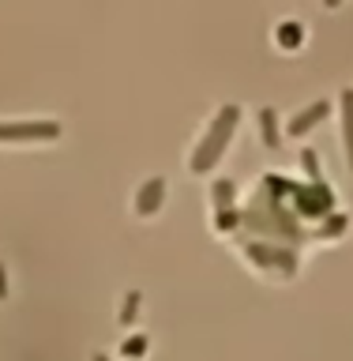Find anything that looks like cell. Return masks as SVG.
<instances>
[{"instance_id":"1","label":"cell","mask_w":353,"mask_h":361,"mask_svg":"<svg viewBox=\"0 0 353 361\" xmlns=\"http://www.w3.org/2000/svg\"><path fill=\"white\" fill-rule=\"evenodd\" d=\"M237 124H241V106L225 102V106H222L218 113H214V121L207 124L203 140L196 143V151H192V158H188V169H192V173L203 177V173H211V169L222 162L225 147H230L233 132H237Z\"/></svg>"},{"instance_id":"2","label":"cell","mask_w":353,"mask_h":361,"mask_svg":"<svg viewBox=\"0 0 353 361\" xmlns=\"http://www.w3.org/2000/svg\"><path fill=\"white\" fill-rule=\"evenodd\" d=\"M61 124L56 121H16V124H0V143H42L56 140Z\"/></svg>"},{"instance_id":"3","label":"cell","mask_w":353,"mask_h":361,"mask_svg":"<svg viewBox=\"0 0 353 361\" xmlns=\"http://www.w3.org/2000/svg\"><path fill=\"white\" fill-rule=\"evenodd\" d=\"M162 203H166V177H147L140 192H135V214L140 219H154L158 211H162Z\"/></svg>"},{"instance_id":"4","label":"cell","mask_w":353,"mask_h":361,"mask_svg":"<svg viewBox=\"0 0 353 361\" xmlns=\"http://www.w3.org/2000/svg\"><path fill=\"white\" fill-rule=\"evenodd\" d=\"M327 117H331V102H323V98H320V102H312L309 109L293 113V121L286 124V132H290V135H309L316 124L327 121Z\"/></svg>"},{"instance_id":"5","label":"cell","mask_w":353,"mask_h":361,"mask_svg":"<svg viewBox=\"0 0 353 361\" xmlns=\"http://www.w3.org/2000/svg\"><path fill=\"white\" fill-rule=\"evenodd\" d=\"M275 42H278V49H286V53L301 49V42H304V27H301V23H293V19L278 23V27H275Z\"/></svg>"},{"instance_id":"6","label":"cell","mask_w":353,"mask_h":361,"mask_svg":"<svg viewBox=\"0 0 353 361\" xmlns=\"http://www.w3.org/2000/svg\"><path fill=\"white\" fill-rule=\"evenodd\" d=\"M259 140L267 143V151H278L282 147V135H278V113L275 109H259Z\"/></svg>"},{"instance_id":"7","label":"cell","mask_w":353,"mask_h":361,"mask_svg":"<svg viewBox=\"0 0 353 361\" xmlns=\"http://www.w3.org/2000/svg\"><path fill=\"white\" fill-rule=\"evenodd\" d=\"M342 143H346V162L353 169V90H342Z\"/></svg>"},{"instance_id":"8","label":"cell","mask_w":353,"mask_h":361,"mask_svg":"<svg viewBox=\"0 0 353 361\" xmlns=\"http://www.w3.org/2000/svg\"><path fill=\"white\" fill-rule=\"evenodd\" d=\"M248 256L259 259V264H282L286 271H293V256L290 252H275V248H264V245H248Z\"/></svg>"},{"instance_id":"9","label":"cell","mask_w":353,"mask_h":361,"mask_svg":"<svg viewBox=\"0 0 353 361\" xmlns=\"http://www.w3.org/2000/svg\"><path fill=\"white\" fill-rule=\"evenodd\" d=\"M140 305H143V293L140 290H128L124 293V305H120V327H128V324H135V316H140Z\"/></svg>"},{"instance_id":"10","label":"cell","mask_w":353,"mask_h":361,"mask_svg":"<svg viewBox=\"0 0 353 361\" xmlns=\"http://www.w3.org/2000/svg\"><path fill=\"white\" fill-rule=\"evenodd\" d=\"M214 203H218V214L222 211H237L233 207V180H218V185H214Z\"/></svg>"},{"instance_id":"11","label":"cell","mask_w":353,"mask_h":361,"mask_svg":"<svg viewBox=\"0 0 353 361\" xmlns=\"http://www.w3.org/2000/svg\"><path fill=\"white\" fill-rule=\"evenodd\" d=\"M147 346H151V338H147V331H143V335H132L128 343L120 346V354H124V357H143Z\"/></svg>"},{"instance_id":"12","label":"cell","mask_w":353,"mask_h":361,"mask_svg":"<svg viewBox=\"0 0 353 361\" xmlns=\"http://www.w3.org/2000/svg\"><path fill=\"white\" fill-rule=\"evenodd\" d=\"M301 162H304V169H309V180H312V185H323L320 162H316V151H301Z\"/></svg>"},{"instance_id":"13","label":"cell","mask_w":353,"mask_h":361,"mask_svg":"<svg viewBox=\"0 0 353 361\" xmlns=\"http://www.w3.org/2000/svg\"><path fill=\"white\" fill-rule=\"evenodd\" d=\"M8 293H11V290H8V267L0 264V301H8Z\"/></svg>"},{"instance_id":"14","label":"cell","mask_w":353,"mask_h":361,"mask_svg":"<svg viewBox=\"0 0 353 361\" xmlns=\"http://www.w3.org/2000/svg\"><path fill=\"white\" fill-rule=\"evenodd\" d=\"M338 4H342V0H323V8H338Z\"/></svg>"},{"instance_id":"15","label":"cell","mask_w":353,"mask_h":361,"mask_svg":"<svg viewBox=\"0 0 353 361\" xmlns=\"http://www.w3.org/2000/svg\"><path fill=\"white\" fill-rule=\"evenodd\" d=\"M94 361H109V357H106V354H94Z\"/></svg>"}]
</instances>
